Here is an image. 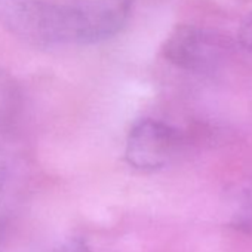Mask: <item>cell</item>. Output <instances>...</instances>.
Segmentation results:
<instances>
[{"mask_svg":"<svg viewBox=\"0 0 252 252\" xmlns=\"http://www.w3.org/2000/svg\"><path fill=\"white\" fill-rule=\"evenodd\" d=\"M131 12L132 0H0V26L36 45H92L120 33Z\"/></svg>","mask_w":252,"mask_h":252,"instance_id":"6da1fadb","label":"cell"},{"mask_svg":"<svg viewBox=\"0 0 252 252\" xmlns=\"http://www.w3.org/2000/svg\"><path fill=\"white\" fill-rule=\"evenodd\" d=\"M230 42L222 34L193 24L171 30L162 45V55L175 67L191 73H209L228 55Z\"/></svg>","mask_w":252,"mask_h":252,"instance_id":"7a4b0ae2","label":"cell"},{"mask_svg":"<svg viewBox=\"0 0 252 252\" xmlns=\"http://www.w3.org/2000/svg\"><path fill=\"white\" fill-rule=\"evenodd\" d=\"M180 146L181 137L174 126L156 119H143L128 134L125 156L137 169L156 171L177 156Z\"/></svg>","mask_w":252,"mask_h":252,"instance_id":"3957f363","label":"cell"},{"mask_svg":"<svg viewBox=\"0 0 252 252\" xmlns=\"http://www.w3.org/2000/svg\"><path fill=\"white\" fill-rule=\"evenodd\" d=\"M237 42L243 49L252 54V12L242 20L237 30Z\"/></svg>","mask_w":252,"mask_h":252,"instance_id":"277c9868","label":"cell"},{"mask_svg":"<svg viewBox=\"0 0 252 252\" xmlns=\"http://www.w3.org/2000/svg\"><path fill=\"white\" fill-rule=\"evenodd\" d=\"M6 94H8L6 83L3 82V79H0V104L2 105H3V102H6Z\"/></svg>","mask_w":252,"mask_h":252,"instance_id":"5b68a950","label":"cell"},{"mask_svg":"<svg viewBox=\"0 0 252 252\" xmlns=\"http://www.w3.org/2000/svg\"><path fill=\"white\" fill-rule=\"evenodd\" d=\"M73 252H82V251H73Z\"/></svg>","mask_w":252,"mask_h":252,"instance_id":"8992f818","label":"cell"}]
</instances>
